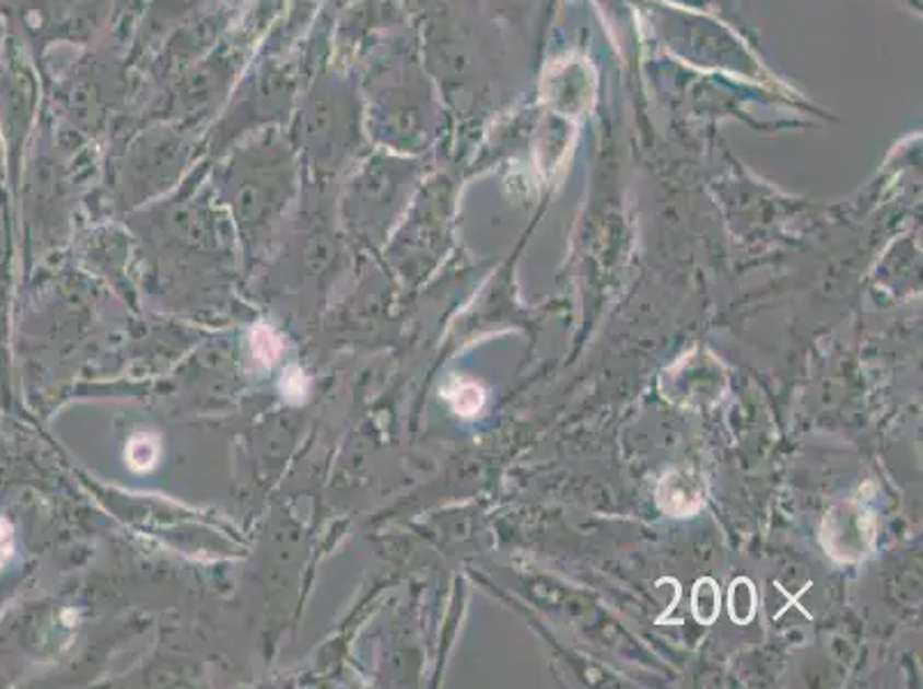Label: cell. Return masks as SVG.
<instances>
[{"label":"cell","instance_id":"cell-4","mask_svg":"<svg viewBox=\"0 0 923 689\" xmlns=\"http://www.w3.org/2000/svg\"><path fill=\"white\" fill-rule=\"evenodd\" d=\"M691 609H694L697 620L703 626H710L712 620L717 618L720 591H717V584H714L710 577H703L701 582H697L694 595H691Z\"/></svg>","mask_w":923,"mask_h":689},{"label":"cell","instance_id":"cell-2","mask_svg":"<svg viewBox=\"0 0 923 689\" xmlns=\"http://www.w3.org/2000/svg\"><path fill=\"white\" fill-rule=\"evenodd\" d=\"M296 87V69L276 60V56H265V60L237 83L233 100L223 108V115H219L212 127L214 143L221 148V143L235 141L237 136L248 131L288 127L299 100Z\"/></svg>","mask_w":923,"mask_h":689},{"label":"cell","instance_id":"cell-5","mask_svg":"<svg viewBox=\"0 0 923 689\" xmlns=\"http://www.w3.org/2000/svg\"><path fill=\"white\" fill-rule=\"evenodd\" d=\"M756 614V591L749 580H737L731 584V618L735 623H749Z\"/></svg>","mask_w":923,"mask_h":689},{"label":"cell","instance_id":"cell-6","mask_svg":"<svg viewBox=\"0 0 923 689\" xmlns=\"http://www.w3.org/2000/svg\"><path fill=\"white\" fill-rule=\"evenodd\" d=\"M159 457V444L148 434H138L127 446V459L136 471L150 469Z\"/></svg>","mask_w":923,"mask_h":689},{"label":"cell","instance_id":"cell-7","mask_svg":"<svg viewBox=\"0 0 923 689\" xmlns=\"http://www.w3.org/2000/svg\"><path fill=\"white\" fill-rule=\"evenodd\" d=\"M253 352L262 363H271L281 354V342L267 327H258L253 331Z\"/></svg>","mask_w":923,"mask_h":689},{"label":"cell","instance_id":"cell-9","mask_svg":"<svg viewBox=\"0 0 923 689\" xmlns=\"http://www.w3.org/2000/svg\"><path fill=\"white\" fill-rule=\"evenodd\" d=\"M465 405H469V411H476L480 407V396H478L476 388H471V386L459 388V396L455 398L457 411H465Z\"/></svg>","mask_w":923,"mask_h":689},{"label":"cell","instance_id":"cell-8","mask_svg":"<svg viewBox=\"0 0 923 689\" xmlns=\"http://www.w3.org/2000/svg\"><path fill=\"white\" fill-rule=\"evenodd\" d=\"M14 554V532L12 526L0 519V568H5Z\"/></svg>","mask_w":923,"mask_h":689},{"label":"cell","instance_id":"cell-1","mask_svg":"<svg viewBox=\"0 0 923 689\" xmlns=\"http://www.w3.org/2000/svg\"><path fill=\"white\" fill-rule=\"evenodd\" d=\"M290 143L319 164L350 156L365 136L363 95L357 77L325 67L311 79L292 110Z\"/></svg>","mask_w":923,"mask_h":689},{"label":"cell","instance_id":"cell-3","mask_svg":"<svg viewBox=\"0 0 923 689\" xmlns=\"http://www.w3.org/2000/svg\"><path fill=\"white\" fill-rule=\"evenodd\" d=\"M122 77L118 69L92 62L74 74V122L79 129H102L115 100L122 97Z\"/></svg>","mask_w":923,"mask_h":689},{"label":"cell","instance_id":"cell-10","mask_svg":"<svg viewBox=\"0 0 923 689\" xmlns=\"http://www.w3.org/2000/svg\"><path fill=\"white\" fill-rule=\"evenodd\" d=\"M225 3H237V0H225Z\"/></svg>","mask_w":923,"mask_h":689}]
</instances>
